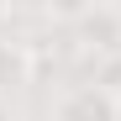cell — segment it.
<instances>
[{
    "mask_svg": "<svg viewBox=\"0 0 121 121\" xmlns=\"http://www.w3.org/2000/svg\"><path fill=\"white\" fill-rule=\"evenodd\" d=\"M0 121H21V116H16V105H11V100H0Z\"/></svg>",
    "mask_w": 121,
    "mask_h": 121,
    "instance_id": "4",
    "label": "cell"
},
{
    "mask_svg": "<svg viewBox=\"0 0 121 121\" xmlns=\"http://www.w3.org/2000/svg\"><path fill=\"white\" fill-rule=\"evenodd\" d=\"M32 79H37V48L21 37H0V100L32 90Z\"/></svg>",
    "mask_w": 121,
    "mask_h": 121,
    "instance_id": "3",
    "label": "cell"
},
{
    "mask_svg": "<svg viewBox=\"0 0 121 121\" xmlns=\"http://www.w3.org/2000/svg\"><path fill=\"white\" fill-rule=\"evenodd\" d=\"M48 121H121V95L111 84H74L53 100Z\"/></svg>",
    "mask_w": 121,
    "mask_h": 121,
    "instance_id": "1",
    "label": "cell"
},
{
    "mask_svg": "<svg viewBox=\"0 0 121 121\" xmlns=\"http://www.w3.org/2000/svg\"><path fill=\"white\" fill-rule=\"evenodd\" d=\"M74 42L95 58L121 53V11L116 5H84V16L74 21Z\"/></svg>",
    "mask_w": 121,
    "mask_h": 121,
    "instance_id": "2",
    "label": "cell"
}]
</instances>
